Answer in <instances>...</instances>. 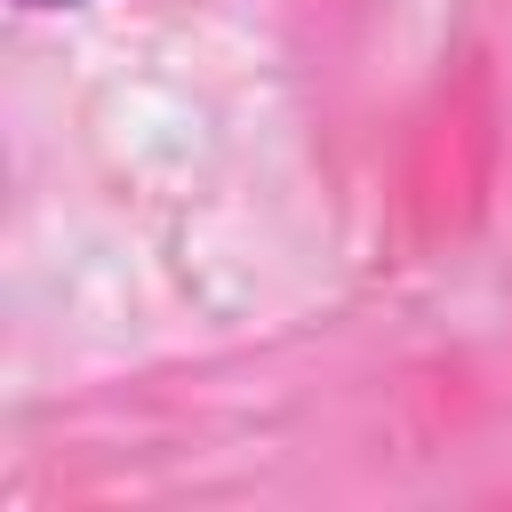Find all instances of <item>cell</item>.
<instances>
[{
	"instance_id": "cell-1",
	"label": "cell",
	"mask_w": 512,
	"mask_h": 512,
	"mask_svg": "<svg viewBox=\"0 0 512 512\" xmlns=\"http://www.w3.org/2000/svg\"><path fill=\"white\" fill-rule=\"evenodd\" d=\"M32 8H64V0H32Z\"/></svg>"
}]
</instances>
